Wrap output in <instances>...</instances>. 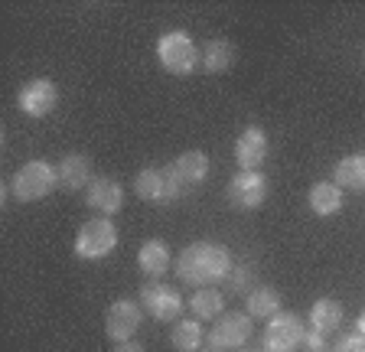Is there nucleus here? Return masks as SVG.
Returning <instances> with one entry per match:
<instances>
[{"mask_svg": "<svg viewBox=\"0 0 365 352\" xmlns=\"http://www.w3.org/2000/svg\"><path fill=\"white\" fill-rule=\"evenodd\" d=\"M176 277L192 287H212L232 274V254L219 242H192L173 261Z\"/></svg>", "mask_w": 365, "mask_h": 352, "instance_id": "obj_1", "label": "nucleus"}, {"mask_svg": "<svg viewBox=\"0 0 365 352\" xmlns=\"http://www.w3.org/2000/svg\"><path fill=\"white\" fill-rule=\"evenodd\" d=\"M157 59L170 76H192L199 66V53L196 43L186 30H170L160 36L157 43Z\"/></svg>", "mask_w": 365, "mask_h": 352, "instance_id": "obj_2", "label": "nucleus"}, {"mask_svg": "<svg viewBox=\"0 0 365 352\" xmlns=\"http://www.w3.org/2000/svg\"><path fill=\"white\" fill-rule=\"evenodd\" d=\"M56 183H59V176H56L53 163L30 160L14 173V180H10V192H14L20 202H39L53 192Z\"/></svg>", "mask_w": 365, "mask_h": 352, "instance_id": "obj_3", "label": "nucleus"}, {"mask_svg": "<svg viewBox=\"0 0 365 352\" xmlns=\"http://www.w3.org/2000/svg\"><path fill=\"white\" fill-rule=\"evenodd\" d=\"M134 192L144 202H153V206H167V202L180 200L182 183L176 176L173 163L170 167H144L134 180Z\"/></svg>", "mask_w": 365, "mask_h": 352, "instance_id": "obj_4", "label": "nucleus"}, {"mask_svg": "<svg viewBox=\"0 0 365 352\" xmlns=\"http://www.w3.org/2000/svg\"><path fill=\"white\" fill-rule=\"evenodd\" d=\"M118 248V229L108 219H88L76 232V254L85 261H101Z\"/></svg>", "mask_w": 365, "mask_h": 352, "instance_id": "obj_5", "label": "nucleus"}, {"mask_svg": "<svg viewBox=\"0 0 365 352\" xmlns=\"http://www.w3.org/2000/svg\"><path fill=\"white\" fill-rule=\"evenodd\" d=\"M140 306L160 323H176L182 314V294L163 281H147L140 287Z\"/></svg>", "mask_w": 365, "mask_h": 352, "instance_id": "obj_6", "label": "nucleus"}, {"mask_svg": "<svg viewBox=\"0 0 365 352\" xmlns=\"http://www.w3.org/2000/svg\"><path fill=\"white\" fill-rule=\"evenodd\" d=\"M304 320L297 314H277L267 320L264 326V352H294L297 346H304Z\"/></svg>", "mask_w": 365, "mask_h": 352, "instance_id": "obj_7", "label": "nucleus"}, {"mask_svg": "<svg viewBox=\"0 0 365 352\" xmlns=\"http://www.w3.org/2000/svg\"><path fill=\"white\" fill-rule=\"evenodd\" d=\"M225 196H228V202H232L235 209H245V212L258 209L261 202H264V196H267L264 173H258V170H242V173H235L232 180H228Z\"/></svg>", "mask_w": 365, "mask_h": 352, "instance_id": "obj_8", "label": "nucleus"}, {"mask_svg": "<svg viewBox=\"0 0 365 352\" xmlns=\"http://www.w3.org/2000/svg\"><path fill=\"white\" fill-rule=\"evenodd\" d=\"M59 105V88L49 78H30L16 92V108H20L26 118H46L53 108Z\"/></svg>", "mask_w": 365, "mask_h": 352, "instance_id": "obj_9", "label": "nucleus"}, {"mask_svg": "<svg viewBox=\"0 0 365 352\" xmlns=\"http://www.w3.org/2000/svg\"><path fill=\"white\" fill-rule=\"evenodd\" d=\"M140 310L144 306L137 300H114L105 314V333L111 343H128L134 339V333L140 329Z\"/></svg>", "mask_w": 365, "mask_h": 352, "instance_id": "obj_10", "label": "nucleus"}, {"mask_svg": "<svg viewBox=\"0 0 365 352\" xmlns=\"http://www.w3.org/2000/svg\"><path fill=\"white\" fill-rule=\"evenodd\" d=\"M85 206L101 212V219H111L124 206V186L118 180H111V176H95L88 190H85Z\"/></svg>", "mask_w": 365, "mask_h": 352, "instance_id": "obj_11", "label": "nucleus"}, {"mask_svg": "<svg viewBox=\"0 0 365 352\" xmlns=\"http://www.w3.org/2000/svg\"><path fill=\"white\" fill-rule=\"evenodd\" d=\"M251 339V316L248 314H222L209 333V346L215 349H238Z\"/></svg>", "mask_w": 365, "mask_h": 352, "instance_id": "obj_12", "label": "nucleus"}, {"mask_svg": "<svg viewBox=\"0 0 365 352\" xmlns=\"http://www.w3.org/2000/svg\"><path fill=\"white\" fill-rule=\"evenodd\" d=\"M267 150H271V144H267V134L258 124H248L235 140V160L242 170H258L267 160Z\"/></svg>", "mask_w": 365, "mask_h": 352, "instance_id": "obj_13", "label": "nucleus"}, {"mask_svg": "<svg viewBox=\"0 0 365 352\" xmlns=\"http://www.w3.org/2000/svg\"><path fill=\"white\" fill-rule=\"evenodd\" d=\"M56 176H59V186L68 192H78V190H88V183L95 180L91 176V160L85 153H66L56 167Z\"/></svg>", "mask_w": 365, "mask_h": 352, "instance_id": "obj_14", "label": "nucleus"}, {"mask_svg": "<svg viewBox=\"0 0 365 352\" xmlns=\"http://www.w3.org/2000/svg\"><path fill=\"white\" fill-rule=\"evenodd\" d=\"M170 264H173L170 248H167V242H160V238H147L144 245H140V252H137V268H140V274L153 277V281L167 274Z\"/></svg>", "mask_w": 365, "mask_h": 352, "instance_id": "obj_15", "label": "nucleus"}, {"mask_svg": "<svg viewBox=\"0 0 365 352\" xmlns=\"http://www.w3.org/2000/svg\"><path fill=\"white\" fill-rule=\"evenodd\" d=\"M173 170L180 176L182 190H196V186L205 183V176H209V157L202 150H186L173 160Z\"/></svg>", "mask_w": 365, "mask_h": 352, "instance_id": "obj_16", "label": "nucleus"}, {"mask_svg": "<svg viewBox=\"0 0 365 352\" xmlns=\"http://www.w3.org/2000/svg\"><path fill=\"white\" fill-rule=\"evenodd\" d=\"M333 183L339 190H365V153L342 157L333 170Z\"/></svg>", "mask_w": 365, "mask_h": 352, "instance_id": "obj_17", "label": "nucleus"}, {"mask_svg": "<svg viewBox=\"0 0 365 352\" xmlns=\"http://www.w3.org/2000/svg\"><path fill=\"white\" fill-rule=\"evenodd\" d=\"M307 202H310V209L317 215H336L342 209V202H346V196H342V190L329 180V183H317V186H310V196H307Z\"/></svg>", "mask_w": 365, "mask_h": 352, "instance_id": "obj_18", "label": "nucleus"}, {"mask_svg": "<svg viewBox=\"0 0 365 352\" xmlns=\"http://www.w3.org/2000/svg\"><path fill=\"white\" fill-rule=\"evenodd\" d=\"M232 62H235V46L228 39H209V46L202 53V69L209 76H222L232 69Z\"/></svg>", "mask_w": 365, "mask_h": 352, "instance_id": "obj_19", "label": "nucleus"}, {"mask_svg": "<svg viewBox=\"0 0 365 352\" xmlns=\"http://www.w3.org/2000/svg\"><path fill=\"white\" fill-rule=\"evenodd\" d=\"M245 304H248V316H258V320H271L281 314V294L274 287H255Z\"/></svg>", "mask_w": 365, "mask_h": 352, "instance_id": "obj_20", "label": "nucleus"}, {"mask_svg": "<svg viewBox=\"0 0 365 352\" xmlns=\"http://www.w3.org/2000/svg\"><path fill=\"white\" fill-rule=\"evenodd\" d=\"M190 310L196 320H219L222 310H225V300H222V294L212 291V287H199L190 297Z\"/></svg>", "mask_w": 365, "mask_h": 352, "instance_id": "obj_21", "label": "nucleus"}, {"mask_svg": "<svg viewBox=\"0 0 365 352\" xmlns=\"http://www.w3.org/2000/svg\"><path fill=\"white\" fill-rule=\"evenodd\" d=\"M170 343L176 352H199V346L205 343V333L199 326V320H176L173 333H170Z\"/></svg>", "mask_w": 365, "mask_h": 352, "instance_id": "obj_22", "label": "nucleus"}, {"mask_svg": "<svg viewBox=\"0 0 365 352\" xmlns=\"http://www.w3.org/2000/svg\"><path fill=\"white\" fill-rule=\"evenodd\" d=\"M339 323H342V306L336 304V300L323 297V300H317V304L310 306V326L323 329V333H333Z\"/></svg>", "mask_w": 365, "mask_h": 352, "instance_id": "obj_23", "label": "nucleus"}, {"mask_svg": "<svg viewBox=\"0 0 365 352\" xmlns=\"http://www.w3.org/2000/svg\"><path fill=\"white\" fill-rule=\"evenodd\" d=\"M304 346L310 352H327V333H323V329H317V326H307Z\"/></svg>", "mask_w": 365, "mask_h": 352, "instance_id": "obj_24", "label": "nucleus"}, {"mask_svg": "<svg viewBox=\"0 0 365 352\" xmlns=\"http://www.w3.org/2000/svg\"><path fill=\"white\" fill-rule=\"evenodd\" d=\"M333 352H365V339L359 336V333H346V336L333 346Z\"/></svg>", "mask_w": 365, "mask_h": 352, "instance_id": "obj_25", "label": "nucleus"}, {"mask_svg": "<svg viewBox=\"0 0 365 352\" xmlns=\"http://www.w3.org/2000/svg\"><path fill=\"white\" fill-rule=\"evenodd\" d=\"M248 268H242V271H235V277H232V287H235V291H242L245 284H248Z\"/></svg>", "mask_w": 365, "mask_h": 352, "instance_id": "obj_26", "label": "nucleus"}, {"mask_svg": "<svg viewBox=\"0 0 365 352\" xmlns=\"http://www.w3.org/2000/svg\"><path fill=\"white\" fill-rule=\"evenodd\" d=\"M114 352H144V346H137L134 339H128V343H114Z\"/></svg>", "mask_w": 365, "mask_h": 352, "instance_id": "obj_27", "label": "nucleus"}, {"mask_svg": "<svg viewBox=\"0 0 365 352\" xmlns=\"http://www.w3.org/2000/svg\"><path fill=\"white\" fill-rule=\"evenodd\" d=\"M356 333L365 339V310H362V314H359V320H356Z\"/></svg>", "mask_w": 365, "mask_h": 352, "instance_id": "obj_28", "label": "nucleus"}, {"mask_svg": "<svg viewBox=\"0 0 365 352\" xmlns=\"http://www.w3.org/2000/svg\"><path fill=\"white\" fill-rule=\"evenodd\" d=\"M205 352H225V349H215V346H205Z\"/></svg>", "mask_w": 365, "mask_h": 352, "instance_id": "obj_29", "label": "nucleus"}, {"mask_svg": "<svg viewBox=\"0 0 365 352\" xmlns=\"http://www.w3.org/2000/svg\"><path fill=\"white\" fill-rule=\"evenodd\" d=\"M245 352H251V349H245Z\"/></svg>", "mask_w": 365, "mask_h": 352, "instance_id": "obj_30", "label": "nucleus"}]
</instances>
